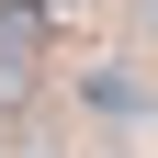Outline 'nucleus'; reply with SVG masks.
<instances>
[{
	"label": "nucleus",
	"mask_w": 158,
	"mask_h": 158,
	"mask_svg": "<svg viewBox=\"0 0 158 158\" xmlns=\"http://www.w3.org/2000/svg\"><path fill=\"white\" fill-rule=\"evenodd\" d=\"M90 113H113V124L147 113V79H135V68H90Z\"/></svg>",
	"instance_id": "nucleus-1"
}]
</instances>
